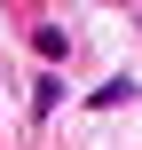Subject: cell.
<instances>
[{
  "label": "cell",
  "instance_id": "cell-1",
  "mask_svg": "<svg viewBox=\"0 0 142 150\" xmlns=\"http://www.w3.org/2000/svg\"><path fill=\"white\" fill-rule=\"evenodd\" d=\"M32 55H40L47 71H63V55H71V32H63V24H32Z\"/></svg>",
  "mask_w": 142,
  "mask_h": 150
},
{
  "label": "cell",
  "instance_id": "cell-2",
  "mask_svg": "<svg viewBox=\"0 0 142 150\" xmlns=\"http://www.w3.org/2000/svg\"><path fill=\"white\" fill-rule=\"evenodd\" d=\"M63 95H71V87H63V71H40V87H32V103H40V111H55Z\"/></svg>",
  "mask_w": 142,
  "mask_h": 150
}]
</instances>
